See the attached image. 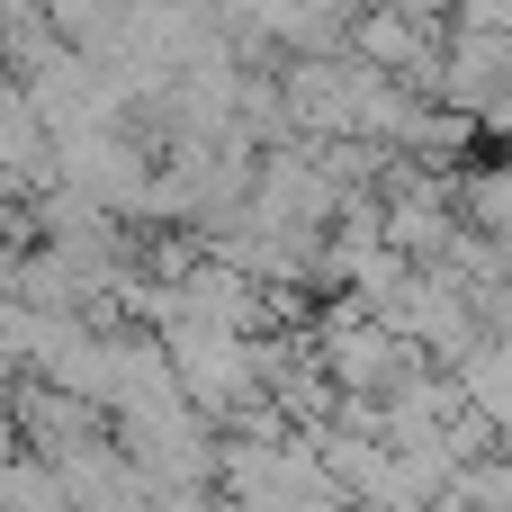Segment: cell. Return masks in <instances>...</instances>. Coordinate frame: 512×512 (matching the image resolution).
<instances>
[{
    "label": "cell",
    "instance_id": "1",
    "mask_svg": "<svg viewBox=\"0 0 512 512\" xmlns=\"http://www.w3.org/2000/svg\"><path fill=\"white\" fill-rule=\"evenodd\" d=\"M459 486H468V495H477L486 512H512V441H495V450H486V459H477Z\"/></svg>",
    "mask_w": 512,
    "mask_h": 512
},
{
    "label": "cell",
    "instance_id": "2",
    "mask_svg": "<svg viewBox=\"0 0 512 512\" xmlns=\"http://www.w3.org/2000/svg\"><path fill=\"white\" fill-rule=\"evenodd\" d=\"M450 27H477V36H512V0H459Z\"/></svg>",
    "mask_w": 512,
    "mask_h": 512
}]
</instances>
